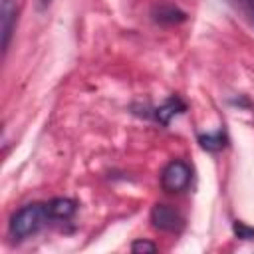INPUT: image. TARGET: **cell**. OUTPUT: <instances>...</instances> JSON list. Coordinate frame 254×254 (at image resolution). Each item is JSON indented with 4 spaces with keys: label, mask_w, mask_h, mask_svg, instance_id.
<instances>
[{
    "label": "cell",
    "mask_w": 254,
    "mask_h": 254,
    "mask_svg": "<svg viewBox=\"0 0 254 254\" xmlns=\"http://www.w3.org/2000/svg\"><path fill=\"white\" fill-rule=\"evenodd\" d=\"M46 220H50L46 204H28V206L20 208L10 218V226L8 228H10L12 238L22 240V238H28V236L36 234L44 226Z\"/></svg>",
    "instance_id": "6da1fadb"
},
{
    "label": "cell",
    "mask_w": 254,
    "mask_h": 254,
    "mask_svg": "<svg viewBox=\"0 0 254 254\" xmlns=\"http://www.w3.org/2000/svg\"><path fill=\"white\" fill-rule=\"evenodd\" d=\"M190 183V167L183 161H171L161 173V187L167 192H183Z\"/></svg>",
    "instance_id": "7a4b0ae2"
},
{
    "label": "cell",
    "mask_w": 254,
    "mask_h": 254,
    "mask_svg": "<svg viewBox=\"0 0 254 254\" xmlns=\"http://www.w3.org/2000/svg\"><path fill=\"white\" fill-rule=\"evenodd\" d=\"M151 222L159 230L177 232L183 226V216L171 204H155L153 210H151Z\"/></svg>",
    "instance_id": "3957f363"
},
{
    "label": "cell",
    "mask_w": 254,
    "mask_h": 254,
    "mask_svg": "<svg viewBox=\"0 0 254 254\" xmlns=\"http://www.w3.org/2000/svg\"><path fill=\"white\" fill-rule=\"evenodd\" d=\"M16 0H2L0 4V26H2V50L6 52L10 46V38L16 24Z\"/></svg>",
    "instance_id": "277c9868"
},
{
    "label": "cell",
    "mask_w": 254,
    "mask_h": 254,
    "mask_svg": "<svg viewBox=\"0 0 254 254\" xmlns=\"http://www.w3.org/2000/svg\"><path fill=\"white\" fill-rule=\"evenodd\" d=\"M151 14H153V20L159 24H177L187 20V14L179 10L175 4H157Z\"/></svg>",
    "instance_id": "5b68a950"
},
{
    "label": "cell",
    "mask_w": 254,
    "mask_h": 254,
    "mask_svg": "<svg viewBox=\"0 0 254 254\" xmlns=\"http://www.w3.org/2000/svg\"><path fill=\"white\" fill-rule=\"evenodd\" d=\"M50 220H65L75 212V202L71 198H52L46 204Z\"/></svg>",
    "instance_id": "8992f818"
},
{
    "label": "cell",
    "mask_w": 254,
    "mask_h": 254,
    "mask_svg": "<svg viewBox=\"0 0 254 254\" xmlns=\"http://www.w3.org/2000/svg\"><path fill=\"white\" fill-rule=\"evenodd\" d=\"M183 111H185V103H183L179 97H171V99H167L161 107L155 109V119H157L161 125H169V121H171L175 115L183 113Z\"/></svg>",
    "instance_id": "52a82bcc"
},
{
    "label": "cell",
    "mask_w": 254,
    "mask_h": 254,
    "mask_svg": "<svg viewBox=\"0 0 254 254\" xmlns=\"http://www.w3.org/2000/svg\"><path fill=\"white\" fill-rule=\"evenodd\" d=\"M198 143L202 149L206 151H220L224 145H226V135L222 129H218L216 133H206V135H200L198 137Z\"/></svg>",
    "instance_id": "ba28073f"
},
{
    "label": "cell",
    "mask_w": 254,
    "mask_h": 254,
    "mask_svg": "<svg viewBox=\"0 0 254 254\" xmlns=\"http://www.w3.org/2000/svg\"><path fill=\"white\" fill-rule=\"evenodd\" d=\"M254 28V0H226Z\"/></svg>",
    "instance_id": "9c48e42d"
},
{
    "label": "cell",
    "mask_w": 254,
    "mask_h": 254,
    "mask_svg": "<svg viewBox=\"0 0 254 254\" xmlns=\"http://www.w3.org/2000/svg\"><path fill=\"white\" fill-rule=\"evenodd\" d=\"M155 250H157V246H155L153 242H149V240H143V238H139V240H135V242L131 244V252H135V254L155 252Z\"/></svg>",
    "instance_id": "30bf717a"
},
{
    "label": "cell",
    "mask_w": 254,
    "mask_h": 254,
    "mask_svg": "<svg viewBox=\"0 0 254 254\" xmlns=\"http://www.w3.org/2000/svg\"><path fill=\"white\" fill-rule=\"evenodd\" d=\"M234 234L242 240H254V228L246 226L244 222H234Z\"/></svg>",
    "instance_id": "8fae6325"
},
{
    "label": "cell",
    "mask_w": 254,
    "mask_h": 254,
    "mask_svg": "<svg viewBox=\"0 0 254 254\" xmlns=\"http://www.w3.org/2000/svg\"><path fill=\"white\" fill-rule=\"evenodd\" d=\"M50 4H52V0H36V8H38L40 12H42V10H46Z\"/></svg>",
    "instance_id": "7c38bea8"
}]
</instances>
